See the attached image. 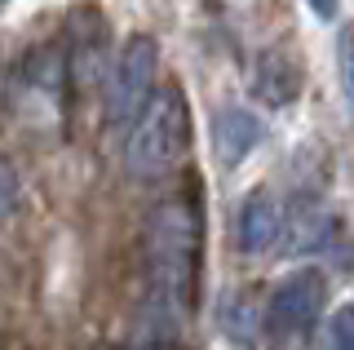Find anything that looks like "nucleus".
<instances>
[{
  "label": "nucleus",
  "mask_w": 354,
  "mask_h": 350,
  "mask_svg": "<svg viewBox=\"0 0 354 350\" xmlns=\"http://www.w3.org/2000/svg\"><path fill=\"white\" fill-rule=\"evenodd\" d=\"M155 71H160V45H155V36H147V31L129 36L124 49L115 53V67H111V80H106V120L115 129H129L138 120V111L151 102Z\"/></svg>",
  "instance_id": "7ed1b4c3"
},
{
  "label": "nucleus",
  "mask_w": 354,
  "mask_h": 350,
  "mask_svg": "<svg viewBox=\"0 0 354 350\" xmlns=\"http://www.w3.org/2000/svg\"><path fill=\"white\" fill-rule=\"evenodd\" d=\"M261 138H266V129L248 107H221L213 120V147H217L221 169H235L239 160H248Z\"/></svg>",
  "instance_id": "423d86ee"
},
{
  "label": "nucleus",
  "mask_w": 354,
  "mask_h": 350,
  "mask_svg": "<svg viewBox=\"0 0 354 350\" xmlns=\"http://www.w3.org/2000/svg\"><path fill=\"white\" fill-rule=\"evenodd\" d=\"M283 235V213L279 204L270 200V191H252L248 200L239 204V217H235V239L243 253H266L274 248Z\"/></svg>",
  "instance_id": "0eeeda50"
},
{
  "label": "nucleus",
  "mask_w": 354,
  "mask_h": 350,
  "mask_svg": "<svg viewBox=\"0 0 354 350\" xmlns=\"http://www.w3.org/2000/svg\"><path fill=\"white\" fill-rule=\"evenodd\" d=\"M337 58H341V89H346L350 98V107H354V27L341 36V49H337Z\"/></svg>",
  "instance_id": "9b49d317"
},
{
  "label": "nucleus",
  "mask_w": 354,
  "mask_h": 350,
  "mask_svg": "<svg viewBox=\"0 0 354 350\" xmlns=\"http://www.w3.org/2000/svg\"><path fill=\"white\" fill-rule=\"evenodd\" d=\"M324 297H328L324 270H297V275H288L270 293V306H266L270 337L274 342H301L310 328H315L319 311H324Z\"/></svg>",
  "instance_id": "20e7f679"
},
{
  "label": "nucleus",
  "mask_w": 354,
  "mask_h": 350,
  "mask_svg": "<svg viewBox=\"0 0 354 350\" xmlns=\"http://www.w3.org/2000/svg\"><path fill=\"white\" fill-rule=\"evenodd\" d=\"M221 328H226V337L239 342V346L257 342V306L248 297H226L221 302Z\"/></svg>",
  "instance_id": "6e6552de"
},
{
  "label": "nucleus",
  "mask_w": 354,
  "mask_h": 350,
  "mask_svg": "<svg viewBox=\"0 0 354 350\" xmlns=\"http://www.w3.org/2000/svg\"><path fill=\"white\" fill-rule=\"evenodd\" d=\"M297 93H301V62L292 58L288 49H261L257 62H252V98H257L261 107H288L297 102Z\"/></svg>",
  "instance_id": "39448f33"
},
{
  "label": "nucleus",
  "mask_w": 354,
  "mask_h": 350,
  "mask_svg": "<svg viewBox=\"0 0 354 350\" xmlns=\"http://www.w3.org/2000/svg\"><path fill=\"white\" fill-rule=\"evenodd\" d=\"M191 147V107L177 84H160L124 138V173L133 182H160Z\"/></svg>",
  "instance_id": "f03ea898"
},
{
  "label": "nucleus",
  "mask_w": 354,
  "mask_h": 350,
  "mask_svg": "<svg viewBox=\"0 0 354 350\" xmlns=\"http://www.w3.org/2000/svg\"><path fill=\"white\" fill-rule=\"evenodd\" d=\"M328 342H332V350H354V302H346V306H337V311H332Z\"/></svg>",
  "instance_id": "1a4fd4ad"
},
{
  "label": "nucleus",
  "mask_w": 354,
  "mask_h": 350,
  "mask_svg": "<svg viewBox=\"0 0 354 350\" xmlns=\"http://www.w3.org/2000/svg\"><path fill=\"white\" fill-rule=\"evenodd\" d=\"M337 5L341 0H310V9H315L319 18H337Z\"/></svg>",
  "instance_id": "f8f14e48"
},
{
  "label": "nucleus",
  "mask_w": 354,
  "mask_h": 350,
  "mask_svg": "<svg viewBox=\"0 0 354 350\" xmlns=\"http://www.w3.org/2000/svg\"><path fill=\"white\" fill-rule=\"evenodd\" d=\"M204 257V213L195 195L155 204L147 222V302L138 311V346L164 350L182 342L199 297Z\"/></svg>",
  "instance_id": "f257e3e1"
},
{
  "label": "nucleus",
  "mask_w": 354,
  "mask_h": 350,
  "mask_svg": "<svg viewBox=\"0 0 354 350\" xmlns=\"http://www.w3.org/2000/svg\"><path fill=\"white\" fill-rule=\"evenodd\" d=\"M18 200H22L18 173L9 169V160H0V222H9V217L18 213Z\"/></svg>",
  "instance_id": "9d476101"
}]
</instances>
